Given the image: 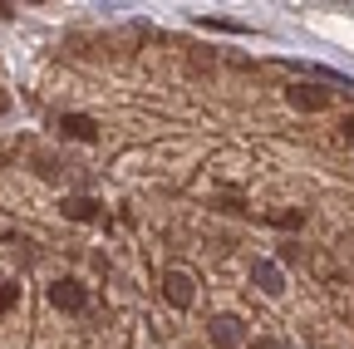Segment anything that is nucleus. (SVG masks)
<instances>
[{
  "label": "nucleus",
  "mask_w": 354,
  "mask_h": 349,
  "mask_svg": "<svg viewBox=\"0 0 354 349\" xmlns=\"http://www.w3.org/2000/svg\"><path fill=\"white\" fill-rule=\"evenodd\" d=\"M50 300L59 305V310H69V315H79L84 305H88V290L79 285V281H55L50 285Z\"/></svg>",
  "instance_id": "f257e3e1"
},
{
  "label": "nucleus",
  "mask_w": 354,
  "mask_h": 349,
  "mask_svg": "<svg viewBox=\"0 0 354 349\" xmlns=\"http://www.w3.org/2000/svg\"><path fill=\"white\" fill-rule=\"evenodd\" d=\"M162 295L177 305V310H187L192 295H197V285H192V276H187V271H167V276H162Z\"/></svg>",
  "instance_id": "f03ea898"
},
{
  "label": "nucleus",
  "mask_w": 354,
  "mask_h": 349,
  "mask_svg": "<svg viewBox=\"0 0 354 349\" xmlns=\"http://www.w3.org/2000/svg\"><path fill=\"white\" fill-rule=\"evenodd\" d=\"M290 104L305 109V113H320V109H330V89H315V84H295V89H290Z\"/></svg>",
  "instance_id": "7ed1b4c3"
},
{
  "label": "nucleus",
  "mask_w": 354,
  "mask_h": 349,
  "mask_svg": "<svg viewBox=\"0 0 354 349\" xmlns=\"http://www.w3.org/2000/svg\"><path fill=\"white\" fill-rule=\"evenodd\" d=\"M64 138H74V143H94L99 138V123L94 118H88V113H64Z\"/></svg>",
  "instance_id": "20e7f679"
},
{
  "label": "nucleus",
  "mask_w": 354,
  "mask_h": 349,
  "mask_svg": "<svg viewBox=\"0 0 354 349\" xmlns=\"http://www.w3.org/2000/svg\"><path fill=\"white\" fill-rule=\"evenodd\" d=\"M256 285H261L266 295H281V290H286V276H281L276 261H261V266H256Z\"/></svg>",
  "instance_id": "39448f33"
},
{
  "label": "nucleus",
  "mask_w": 354,
  "mask_h": 349,
  "mask_svg": "<svg viewBox=\"0 0 354 349\" xmlns=\"http://www.w3.org/2000/svg\"><path fill=\"white\" fill-rule=\"evenodd\" d=\"M64 216H69V222H94V216H99V202H94V197H69V202H64Z\"/></svg>",
  "instance_id": "423d86ee"
},
{
  "label": "nucleus",
  "mask_w": 354,
  "mask_h": 349,
  "mask_svg": "<svg viewBox=\"0 0 354 349\" xmlns=\"http://www.w3.org/2000/svg\"><path fill=\"white\" fill-rule=\"evenodd\" d=\"M212 339H216L221 349H236V344H241V325H236V320H212Z\"/></svg>",
  "instance_id": "0eeeda50"
},
{
  "label": "nucleus",
  "mask_w": 354,
  "mask_h": 349,
  "mask_svg": "<svg viewBox=\"0 0 354 349\" xmlns=\"http://www.w3.org/2000/svg\"><path fill=\"white\" fill-rule=\"evenodd\" d=\"M15 300H20V290H15V285H0V315H6Z\"/></svg>",
  "instance_id": "6e6552de"
},
{
  "label": "nucleus",
  "mask_w": 354,
  "mask_h": 349,
  "mask_svg": "<svg viewBox=\"0 0 354 349\" xmlns=\"http://www.w3.org/2000/svg\"><path fill=\"white\" fill-rule=\"evenodd\" d=\"M251 349H286L281 339H271V334H266V339H251Z\"/></svg>",
  "instance_id": "1a4fd4ad"
},
{
  "label": "nucleus",
  "mask_w": 354,
  "mask_h": 349,
  "mask_svg": "<svg viewBox=\"0 0 354 349\" xmlns=\"http://www.w3.org/2000/svg\"><path fill=\"white\" fill-rule=\"evenodd\" d=\"M15 15V6H6V0H0V20H10Z\"/></svg>",
  "instance_id": "9d476101"
},
{
  "label": "nucleus",
  "mask_w": 354,
  "mask_h": 349,
  "mask_svg": "<svg viewBox=\"0 0 354 349\" xmlns=\"http://www.w3.org/2000/svg\"><path fill=\"white\" fill-rule=\"evenodd\" d=\"M344 138H349V143H354V118H349V123H344Z\"/></svg>",
  "instance_id": "9b49d317"
},
{
  "label": "nucleus",
  "mask_w": 354,
  "mask_h": 349,
  "mask_svg": "<svg viewBox=\"0 0 354 349\" xmlns=\"http://www.w3.org/2000/svg\"><path fill=\"white\" fill-rule=\"evenodd\" d=\"M6 109H10V99H6V94H0V113H6Z\"/></svg>",
  "instance_id": "f8f14e48"
}]
</instances>
